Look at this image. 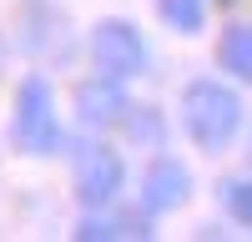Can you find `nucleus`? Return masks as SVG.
I'll return each instance as SVG.
<instances>
[{
    "label": "nucleus",
    "mask_w": 252,
    "mask_h": 242,
    "mask_svg": "<svg viewBox=\"0 0 252 242\" xmlns=\"http://www.w3.org/2000/svg\"><path fill=\"white\" fill-rule=\"evenodd\" d=\"M182 126H187V136H192L202 151H227L237 126H242L237 91L222 86V81H207V76L192 81V86L182 91Z\"/></svg>",
    "instance_id": "1"
},
{
    "label": "nucleus",
    "mask_w": 252,
    "mask_h": 242,
    "mask_svg": "<svg viewBox=\"0 0 252 242\" xmlns=\"http://www.w3.org/2000/svg\"><path fill=\"white\" fill-rule=\"evenodd\" d=\"M10 136L26 156H51L61 147V131H56V96H51V81L46 76H26L15 86V116H10Z\"/></svg>",
    "instance_id": "2"
},
{
    "label": "nucleus",
    "mask_w": 252,
    "mask_h": 242,
    "mask_svg": "<svg viewBox=\"0 0 252 242\" xmlns=\"http://www.w3.org/2000/svg\"><path fill=\"white\" fill-rule=\"evenodd\" d=\"M71 177H76V197L86 212H101L111 207L116 192L126 187V161L121 151H111L106 141H81L76 147V161H71Z\"/></svg>",
    "instance_id": "3"
},
{
    "label": "nucleus",
    "mask_w": 252,
    "mask_h": 242,
    "mask_svg": "<svg viewBox=\"0 0 252 242\" xmlns=\"http://www.w3.org/2000/svg\"><path fill=\"white\" fill-rule=\"evenodd\" d=\"M91 60H96V71H106V76H141L146 71V40L141 30L131 26V20H96L91 26Z\"/></svg>",
    "instance_id": "4"
},
{
    "label": "nucleus",
    "mask_w": 252,
    "mask_h": 242,
    "mask_svg": "<svg viewBox=\"0 0 252 242\" xmlns=\"http://www.w3.org/2000/svg\"><path fill=\"white\" fill-rule=\"evenodd\" d=\"M136 106L126 101L121 91V76H91V81H76V116L81 126L91 131H106V126H126V116H131Z\"/></svg>",
    "instance_id": "5"
},
{
    "label": "nucleus",
    "mask_w": 252,
    "mask_h": 242,
    "mask_svg": "<svg viewBox=\"0 0 252 242\" xmlns=\"http://www.w3.org/2000/svg\"><path fill=\"white\" fill-rule=\"evenodd\" d=\"M192 197V172L182 167L177 156H157L141 177V207L146 212H172Z\"/></svg>",
    "instance_id": "6"
},
{
    "label": "nucleus",
    "mask_w": 252,
    "mask_h": 242,
    "mask_svg": "<svg viewBox=\"0 0 252 242\" xmlns=\"http://www.w3.org/2000/svg\"><path fill=\"white\" fill-rule=\"evenodd\" d=\"M81 242H111V237H152V227H146V217L136 212H121V217H106V207L101 212H86L76 227Z\"/></svg>",
    "instance_id": "7"
},
{
    "label": "nucleus",
    "mask_w": 252,
    "mask_h": 242,
    "mask_svg": "<svg viewBox=\"0 0 252 242\" xmlns=\"http://www.w3.org/2000/svg\"><path fill=\"white\" fill-rule=\"evenodd\" d=\"M222 71H232L237 81H252V26H227L217 46Z\"/></svg>",
    "instance_id": "8"
},
{
    "label": "nucleus",
    "mask_w": 252,
    "mask_h": 242,
    "mask_svg": "<svg viewBox=\"0 0 252 242\" xmlns=\"http://www.w3.org/2000/svg\"><path fill=\"white\" fill-rule=\"evenodd\" d=\"M157 15L182 35H197L207 20V0H157Z\"/></svg>",
    "instance_id": "9"
},
{
    "label": "nucleus",
    "mask_w": 252,
    "mask_h": 242,
    "mask_svg": "<svg viewBox=\"0 0 252 242\" xmlns=\"http://www.w3.org/2000/svg\"><path fill=\"white\" fill-rule=\"evenodd\" d=\"M217 197H222V207L232 212L242 227H252V182H242V177H227L222 187H217Z\"/></svg>",
    "instance_id": "10"
},
{
    "label": "nucleus",
    "mask_w": 252,
    "mask_h": 242,
    "mask_svg": "<svg viewBox=\"0 0 252 242\" xmlns=\"http://www.w3.org/2000/svg\"><path fill=\"white\" fill-rule=\"evenodd\" d=\"M126 131H131V141H157L161 121H157V111H131L126 116Z\"/></svg>",
    "instance_id": "11"
},
{
    "label": "nucleus",
    "mask_w": 252,
    "mask_h": 242,
    "mask_svg": "<svg viewBox=\"0 0 252 242\" xmlns=\"http://www.w3.org/2000/svg\"><path fill=\"white\" fill-rule=\"evenodd\" d=\"M0 71H5V40H0Z\"/></svg>",
    "instance_id": "12"
}]
</instances>
